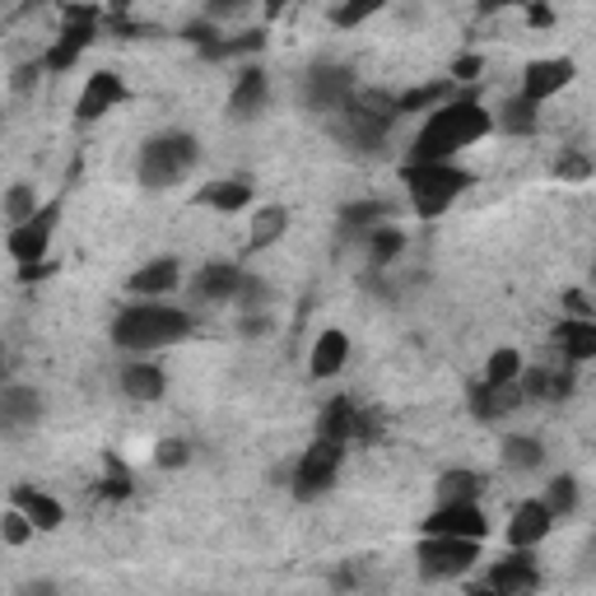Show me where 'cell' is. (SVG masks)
<instances>
[{"instance_id": "cell-35", "label": "cell", "mask_w": 596, "mask_h": 596, "mask_svg": "<svg viewBox=\"0 0 596 596\" xmlns=\"http://www.w3.org/2000/svg\"><path fill=\"white\" fill-rule=\"evenodd\" d=\"M378 10H387V0H341L336 6V29H359L364 19H373Z\"/></svg>"}, {"instance_id": "cell-18", "label": "cell", "mask_w": 596, "mask_h": 596, "mask_svg": "<svg viewBox=\"0 0 596 596\" xmlns=\"http://www.w3.org/2000/svg\"><path fill=\"white\" fill-rule=\"evenodd\" d=\"M345 359H349V336L345 331H322L313 355H307V378H317V383L336 378V373L345 368Z\"/></svg>"}, {"instance_id": "cell-40", "label": "cell", "mask_w": 596, "mask_h": 596, "mask_svg": "<svg viewBox=\"0 0 596 596\" xmlns=\"http://www.w3.org/2000/svg\"><path fill=\"white\" fill-rule=\"evenodd\" d=\"M233 299H238L242 307H248V313H257V307L271 299V290H266V280H257V275L242 271V280H238V294H233Z\"/></svg>"}, {"instance_id": "cell-6", "label": "cell", "mask_w": 596, "mask_h": 596, "mask_svg": "<svg viewBox=\"0 0 596 596\" xmlns=\"http://www.w3.org/2000/svg\"><path fill=\"white\" fill-rule=\"evenodd\" d=\"M61 196L56 201H42L24 224H14L10 229V238H6V248H10V257L19 261V266H33V261H48V248H52V233H56V224H61Z\"/></svg>"}, {"instance_id": "cell-14", "label": "cell", "mask_w": 596, "mask_h": 596, "mask_svg": "<svg viewBox=\"0 0 596 596\" xmlns=\"http://www.w3.org/2000/svg\"><path fill=\"white\" fill-rule=\"evenodd\" d=\"M42 419V391L24 383H0V429H33Z\"/></svg>"}, {"instance_id": "cell-21", "label": "cell", "mask_w": 596, "mask_h": 596, "mask_svg": "<svg viewBox=\"0 0 596 596\" xmlns=\"http://www.w3.org/2000/svg\"><path fill=\"white\" fill-rule=\"evenodd\" d=\"M238 280H242V266L238 261H206L201 271H196V294H201L206 303H224L238 294Z\"/></svg>"}, {"instance_id": "cell-8", "label": "cell", "mask_w": 596, "mask_h": 596, "mask_svg": "<svg viewBox=\"0 0 596 596\" xmlns=\"http://www.w3.org/2000/svg\"><path fill=\"white\" fill-rule=\"evenodd\" d=\"M355 94V75L345 71V65H313V71L303 75V98L307 107H317V113H341V103Z\"/></svg>"}, {"instance_id": "cell-45", "label": "cell", "mask_w": 596, "mask_h": 596, "mask_svg": "<svg viewBox=\"0 0 596 596\" xmlns=\"http://www.w3.org/2000/svg\"><path fill=\"white\" fill-rule=\"evenodd\" d=\"M526 24L550 29V24H555V10H550V6H536V0H526Z\"/></svg>"}, {"instance_id": "cell-11", "label": "cell", "mask_w": 596, "mask_h": 596, "mask_svg": "<svg viewBox=\"0 0 596 596\" xmlns=\"http://www.w3.org/2000/svg\"><path fill=\"white\" fill-rule=\"evenodd\" d=\"M126 98V84H122V75H113V71H94L90 80H84V90H80V98H75V122H98V117H107L113 107Z\"/></svg>"}, {"instance_id": "cell-50", "label": "cell", "mask_w": 596, "mask_h": 596, "mask_svg": "<svg viewBox=\"0 0 596 596\" xmlns=\"http://www.w3.org/2000/svg\"><path fill=\"white\" fill-rule=\"evenodd\" d=\"M480 10H503V0H480Z\"/></svg>"}, {"instance_id": "cell-24", "label": "cell", "mask_w": 596, "mask_h": 596, "mask_svg": "<svg viewBox=\"0 0 596 596\" xmlns=\"http://www.w3.org/2000/svg\"><path fill=\"white\" fill-rule=\"evenodd\" d=\"M517 401H522L517 383H508V387H490V383H475V387H471V410H475V419H503V415L513 410Z\"/></svg>"}, {"instance_id": "cell-15", "label": "cell", "mask_w": 596, "mask_h": 596, "mask_svg": "<svg viewBox=\"0 0 596 596\" xmlns=\"http://www.w3.org/2000/svg\"><path fill=\"white\" fill-rule=\"evenodd\" d=\"M550 526H555L550 508L541 499H526L513 513V522H508V545H513V550H536L550 536Z\"/></svg>"}, {"instance_id": "cell-28", "label": "cell", "mask_w": 596, "mask_h": 596, "mask_svg": "<svg viewBox=\"0 0 596 596\" xmlns=\"http://www.w3.org/2000/svg\"><path fill=\"white\" fill-rule=\"evenodd\" d=\"M545 461V448H541V438H532V433H513L503 443V467L508 471H536Z\"/></svg>"}, {"instance_id": "cell-47", "label": "cell", "mask_w": 596, "mask_h": 596, "mask_svg": "<svg viewBox=\"0 0 596 596\" xmlns=\"http://www.w3.org/2000/svg\"><path fill=\"white\" fill-rule=\"evenodd\" d=\"M130 6H136V0H107V19H126Z\"/></svg>"}, {"instance_id": "cell-26", "label": "cell", "mask_w": 596, "mask_h": 596, "mask_svg": "<svg viewBox=\"0 0 596 596\" xmlns=\"http://www.w3.org/2000/svg\"><path fill=\"white\" fill-rule=\"evenodd\" d=\"M196 201L219 210V215H238V210L252 206V187L248 182H210L201 196H196Z\"/></svg>"}, {"instance_id": "cell-36", "label": "cell", "mask_w": 596, "mask_h": 596, "mask_svg": "<svg viewBox=\"0 0 596 596\" xmlns=\"http://www.w3.org/2000/svg\"><path fill=\"white\" fill-rule=\"evenodd\" d=\"M38 532H33V522L24 517V513H19V508H6V513H0V541H6V545H29Z\"/></svg>"}, {"instance_id": "cell-13", "label": "cell", "mask_w": 596, "mask_h": 596, "mask_svg": "<svg viewBox=\"0 0 596 596\" xmlns=\"http://www.w3.org/2000/svg\"><path fill=\"white\" fill-rule=\"evenodd\" d=\"M271 103V80L261 65H242L238 80H233V94H229V117L233 122H257L261 113H266Z\"/></svg>"}, {"instance_id": "cell-16", "label": "cell", "mask_w": 596, "mask_h": 596, "mask_svg": "<svg viewBox=\"0 0 596 596\" xmlns=\"http://www.w3.org/2000/svg\"><path fill=\"white\" fill-rule=\"evenodd\" d=\"M178 280H182L178 257H154V261H145V266L126 280V290L136 294V299H159V294L178 290Z\"/></svg>"}, {"instance_id": "cell-1", "label": "cell", "mask_w": 596, "mask_h": 596, "mask_svg": "<svg viewBox=\"0 0 596 596\" xmlns=\"http://www.w3.org/2000/svg\"><path fill=\"white\" fill-rule=\"evenodd\" d=\"M494 130V117L490 107L475 103L471 94L467 98H443L429 113V122L419 126V136L410 145V159L415 164H433V159H452V154H461L467 145L484 140Z\"/></svg>"}, {"instance_id": "cell-31", "label": "cell", "mask_w": 596, "mask_h": 596, "mask_svg": "<svg viewBox=\"0 0 596 596\" xmlns=\"http://www.w3.org/2000/svg\"><path fill=\"white\" fill-rule=\"evenodd\" d=\"M406 248V233L401 229H391V224H378V229H368V261L373 266H387V261Z\"/></svg>"}, {"instance_id": "cell-5", "label": "cell", "mask_w": 596, "mask_h": 596, "mask_svg": "<svg viewBox=\"0 0 596 596\" xmlns=\"http://www.w3.org/2000/svg\"><path fill=\"white\" fill-rule=\"evenodd\" d=\"M415 560H419V573H425L429 583L461 578V573L480 560V541H471V536H425L415 550Z\"/></svg>"}, {"instance_id": "cell-48", "label": "cell", "mask_w": 596, "mask_h": 596, "mask_svg": "<svg viewBox=\"0 0 596 596\" xmlns=\"http://www.w3.org/2000/svg\"><path fill=\"white\" fill-rule=\"evenodd\" d=\"M6 364H10V355H6V345H0V383H6Z\"/></svg>"}, {"instance_id": "cell-51", "label": "cell", "mask_w": 596, "mask_h": 596, "mask_svg": "<svg viewBox=\"0 0 596 596\" xmlns=\"http://www.w3.org/2000/svg\"><path fill=\"white\" fill-rule=\"evenodd\" d=\"M503 6H526V0H503Z\"/></svg>"}, {"instance_id": "cell-41", "label": "cell", "mask_w": 596, "mask_h": 596, "mask_svg": "<svg viewBox=\"0 0 596 596\" xmlns=\"http://www.w3.org/2000/svg\"><path fill=\"white\" fill-rule=\"evenodd\" d=\"M42 75H48V65H42V61H24V65H19V71H14L10 90H14V94H33Z\"/></svg>"}, {"instance_id": "cell-3", "label": "cell", "mask_w": 596, "mask_h": 596, "mask_svg": "<svg viewBox=\"0 0 596 596\" xmlns=\"http://www.w3.org/2000/svg\"><path fill=\"white\" fill-rule=\"evenodd\" d=\"M401 182L410 191L415 215L419 219H438V215H448V206L471 187V172L457 168L452 159H433V164H415L410 159L401 168Z\"/></svg>"}, {"instance_id": "cell-25", "label": "cell", "mask_w": 596, "mask_h": 596, "mask_svg": "<svg viewBox=\"0 0 596 596\" xmlns=\"http://www.w3.org/2000/svg\"><path fill=\"white\" fill-rule=\"evenodd\" d=\"M284 229H290V210L284 206H261L252 215V233H248V252H266L271 242L284 238Z\"/></svg>"}, {"instance_id": "cell-20", "label": "cell", "mask_w": 596, "mask_h": 596, "mask_svg": "<svg viewBox=\"0 0 596 596\" xmlns=\"http://www.w3.org/2000/svg\"><path fill=\"white\" fill-rule=\"evenodd\" d=\"M122 391L130 396V401H159V396L168 391V378L149 355H140L136 364L122 368Z\"/></svg>"}, {"instance_id": "cell-38", "label": "cell", "mask_w": 596, "mask_h": 596, "mask_svg": "<svg viewBox=\"0 0 596 596\" xmlns=\"http://www.w3.org/2000/svg\"><path fill=\"white\" fill-rule=\"evenodd\" d=\"M154 461H159L164 471H182L187 461H191V448H187V438H164V443L154 448Z\"/></svg>"}, {"instance_id": "cell-9", "label": "cell", "mask_w": 596, "mask_h": 596, "mask_svg": "<svg viewBox=\"0 0 596 596\" xmlns=\"http://www.w3.org/2000/svg\"><path fill=\"white\" fill-rule=\"evenodd\" d=\"M425 536H471L490 541V522H484L480 503H438L425 517Z\"/></svg>"}, {"instance_id": "cell-49", "label": "cell", "mask_w": 596, "mask_h": 596, "mask_svg": "<svg viewBox=\"0 0 596 596\" xmlns=\"http://www.w3.org/2000/svg\"><path fill=\"white\" fill-rule=\"evenodd\" d=\"M284 6H290V0H266V10H271V14H280Z\"/></svg>"}, {"instance_id": "cell-17", "label": "cell", "mask_w": 596, "mask_h": 596, "mask_svg": "<svg viewBox=\"0 0 596 596\" xmlns=\"http://www.w3.org/2000/svg\"><path fill=\"white\" fill-rule=\"evenodd\" d=\"M555 345L568 364H592L596 359V317H560Z\"/></svg>"}, {"instance_id": "cell-7", "label": "cell", "mask_w": 596, "mask_h": 596, "mask_svg": "<svg viewBox=\"0 0 596 596\" xmlns=\"http://www.w3.org/2000/svg\"><path fill=\"white\" fill-rule=\"evenodd\" d=\"M345 467V443H331V438H317L313 448H307L299 457V467H294V494L299 499H322L331 484H336Z\"/></svg>"}, {"instance_id": "cell-39", "label": "cell", "mask_w": 596, "mask_h": 596, "mask_svg": "<svg viewBox=\"0 0 596 596\" xmlns=\"http://www.w3.org/2000/svg\"><path fill=\"white\" fill-rule=\"evenodd\" d=\"M555 172L564 182H587L592 178V159H587V154H578V149H568V154H560V159H555Z\"/></svg>"}, {"instance_id": "cell-30", "label": "cell", "mask_w": 596, "mask_h": 596, "mask_svg": "<svg viewBox=\"0 0 596 596\" xmlns=\"http://www.w3.org/2000/svg\"><path fill=\"white\" fill-rule=\"evenodd\" d=\"M541 503L550 508V517H555V522H560V517H568L573 508H578V480H573V475H555V480L545 484Z\"/></svg>"}, {"instance_id": "cell-43", "label": "cell", "mask_w": 596, "mask_h": 596, "mask_svg": "<svg viewBox=\"0 0 596 596\" xmlns=\"http://www.w3.org/2000/svg\"><path fill=\"white\" fill-rule=\"evenodd\" d=\"M248 10V0H206V19H233Z\"/></svg>"}, {"instance_id": "cell-42", "label": "cell", "mask_w": 596, "mask_h": 596, "mask_svg": "<svg viewBox=\"0 0 596 596\" xmlns=\"http://www.w3.org/2000/svg\"><path fill=\"white\" fill-rule=\"evenodd\" d=\"M480 75H484V56H475V52H471V56H457V61L448 65V80H467V84H471V80H480Z\"/></svg>"}, {"instance_id": "cell-2", "label": "cell", "mask_w": 596, "mask_h": 596, "mask_svg": "<svg viewBox=\"0 0 596 596\" xmlns=\"http://www.w3.org/2000/svg\"><path fill=\"white\" fill-rule=\"evenodd\" d=\"M191 313L182 307H168V303H126L122 313L113 317V345H122L126 355H159V349L178 345L191 336Z\"/></svg>"}, {"instance_id": "cell-33", "label": "cell", "mask_w": 596, "mask_h": 596, "mask_svg": "<svg viewBox=\"0 0 596 596\" xmlns=\"http://www.w3.org/2000/svg\"><path fill=\"white\" fill-rule=\"evenodd\" d=\"M443 98H452V80H438V84H429V90H415V94H401L396 98V113H419V107H438Z\"/></svg>"}, {"instance_id": "cell-34", "label": "cell", "mask_w": 596, "mask_h": 596, "mask_svg": "<svg viewBox=\"0 0 596 596\" xmlns=\"http://www.w3.org/2000/svg\"><path fill=\"white\" fill-rule=\"evenodd\" d=\"M42 201H38V187H29V182H14L10 191H6V219L10 224H24V219L38 210Z\"/></svg>"}, {"instance_id": "cell-12", "label": "cell", "mask_w": 596, "mask_h": 596, "mask_svg": "<svg viewBox=\"0 0 596 596\" xmlns=\"http://www.w3.org/2000/svg\"><path fill=\"white\" fill-rule=\"evenodd\" d=\"M573 75H578V65H573L568 56H545V61H532L522 71V98H532V103H545V98H555L560 90H568Z\"/></svg>"}, {"instance_id": "cell-29", "label": "cell", "mask_w": 596, "mask_h": 596, "mask_svg": "<svg viewBox=\"0 0 596 596\" xmlns=\"http://www.w3.org/2000/svg\"><path fill=\"white\" fill-rule=\"evenodd\" d=\"M517 373H522V355L513 345H499L490 359H484V378L480 383H490V387H508V383H517Z\"/></svg>"}, {"instance_id": "cell-44", "label": "cell", "mask_w": 596, "mask_h": 596, "mask_svg": "<svg viewBox=\"0 0 596 596\" xmlns=\"http://www.w3.org/2000/svg\"><path fill=\"white\" fill-rule=\"evenodd\" d=\"M564 307H568V317H592V299L583 290H568L564 294Z\"/></svg>"}, {"instance_id": "cell-19", "label": "cell", "mask_w": 596, "mask_h": 596, "mask_svg": "<svg viewBox=\"0 0 596 596\" xmlns=\"http://www.w3.org/2000/svg\"><path fill=\"white\" fill-rule=\"evenodd\" d=\"M14 508L33 522V532H61V522H65V508L52 494L33 490V484H19V490H14Z\"/></svg>"}, {"instance_id": "cell-37", "label": "cell", "mask_w": 596, "mask_h": 596, "mask_svg": "<svg viewBox=\"0 0 596 596\" xmlns=\"http://www.w3.org/2000/svg\"><path fill=\"white\" fill-rule=\"evenodd\" d=\"M130 490H136V484H130V471L122 467L117 457H107V471H103L98 494H103V499H130Z\"/></svg>"}, {"instance_id": "cell-32", "label": "cell", "mask_w": 596, "mask_h": 596, "mask_svg": "<svg viewBox=\"0 0 596 596\" xmlns=\"http://www.w3.org/2000/svg\"><path fill=\"white\" fill-rule=\"evenodd\" d=\"M383 219H387V206H378V201H359V206H345L341 210L345 233H368V229H378Z\"/></svg>"}, {"instance_id": "cell-4", "label": "cell", "mask_w": 596, "mask_h": 596, "mask_svg": "<svg viewBox=\"0 0 596 596\" xmlns=\"http://www.w3.org/2000/svg\"><path fill=\"white\" fill-rule=\"evenodd\" d=\"M191 164H196V136H187V130H164V136H154L140 149L136 178L149 191H164V187H172L178 178H187Z\"/></svg>"}, {"instance_id": "cell-27", "label": "cell", "mask_w": 596, "mask_h": 596, "mask_svg": "<svg viewBox=\"0 0 596 596\" xmlns=\"http://www.w3.org/2000/svg\"><path fill=\"white\" fill-rule=\"evenodd\" d=\"M484 494V475L475 471H448L438 480V503H480Z\"/></svg>"}, {"instance_id": "cell-10", "label": "cell", "mask_w": 596, "mask_h": 596, "mask_svg": "<svg viewBox=\"0 0 596 596\" xmlns=\"http://www.w3.org/2000/svg\"><path fill=\"white\" fill-rule=\"evenodd\" d=\"M484 587L499 596H526L541 587V568L532 560V550H513L508 560H499L490 573H484Z\"/></svg>"}, {"instance_id": "cell-22", "label": "cell", "mask_w": 596, "mask_h": 596, "mask_svg": "<svg viewBox=\"0 0 596 596\" xmlns=\"http://www.w3.org/2000/svg\"><path fill=\"white\" fill-rule=\"evenodd\" d=\"M355 419H359V410H355V401L349 396H336V401H326L322 406V419H317V438H331V443H355Z\"/></svg>"}, {"instance_id": "cell-23", "label": "cell", "mask_w": 596, "mask_h": 596, "mask_svg": "<svg viewBox=\"0 0 596 596\" xmlns=\"http://www.w3.org/2000/svg\"><path fill=\"white\" fill-rule=\"evenodd\" d=\"M490 117H494L499 130H508V136H532V130L541 126V103L513 94V98H508L499 113H490Z\"/></svg>"}, {"instance_id": "cell-46", "label": "cell", "mask_w": 596, "mask_h": 596, "mask_svg": "<svg viewBox=\"0 0 596 596\" xmlns=\"http://www.w3.org/2000/svg\"><path fill=\"white\" fill-rule=\"evenodd\" d=\"M242 331H248V336H261V331H271V322L257 317V313H248V317H242Z\"/></svg>"}]
</instances>
